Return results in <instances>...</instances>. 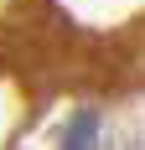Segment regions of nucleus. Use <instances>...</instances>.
Masks as SVG:
<instances>
[{"instance_id":"1","label":"nucleus","mask_w":145,"mask_h":150,"mask_svg":"<svg viewBox=\"0 0 145 150\" xmlns=\"http://www.w3.org/2000/svg\"><path fill=\"white\" fill-rule=\"evenodd\" d=\"M62 150H99V119H93V114L72 119L68 135H62Z\"/></svg>"}]
</instances>
